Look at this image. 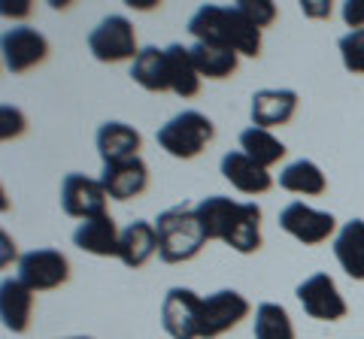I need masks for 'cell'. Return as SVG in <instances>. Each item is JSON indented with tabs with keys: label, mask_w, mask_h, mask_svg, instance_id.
Returning a JSON list of instances; mask_svg holds the SVG:
<instances>
[{
	"label": "cell",
	"mask_w": 364,
	"mask_h": 339,
	"mask_svg": "<svg viewBox=\"0 0 364 339\" xmlns=\"http://www.w3.org/2000/svg\"><path fill=\"white\" fill-rule=\"evenodd\" d=\"M0 121H4V128H0L4 140L25 133V116H21V109H16V106H4V109H0Z\"/></svg>",
	"instance_id": "obj_30"
},
{
	"label": "cell",
	"mask_w": 364,
	"mask_h": 339,
	"mask_svg": "<svg viewBox=\"0 0 364 339\" xmlns=\"http://www.w3.org/2000/svg\"><path fill=\"white\" fill-rule=\"evenodd\" d=\"M155 233H158V257L164 264H186L198 257L207 245V236L200 230L198 212L191 203H176V206L164 209L155 218Z\"/></svg>",
	"instance_id": "obj_2"
},
{
	"label": "cell",
	"mask_w": 364,
	"mask_h": 339,
	"mask_svg": "<svg viewBox=\"0 0 364 339\" xmlns=\"http://www.w3.org/2000/svg\"><path fill=\"white\" fill-rule=\"evenodd\" d=\"M95 143H97L100 161L116 164V161H128V157H140L143 137H140V130L124 121H104L97 128Z\"/></svg>",
	"instance_id": "obj_15"
},
{
	"label": "cell",
	"mask_w": 364,
	"mask_h": 339,
	"mask_svg": "<svg viewBox=\"0 0 364 339\" xmlns=\"http://www.w3.org/2000/svg\"><path fill=\"white\" fill-rule=\"evenodd\" d=\"M225 245H231L240 255H255L261 248V206L258 203H240V212L234 218V228L228 233Z\"/></svg>",
	"instance_id": "obj_24"
},
{
	"label": "cell",
	"mask_w": 364,
	"mask_h": 339,
	"mask_svg": "<svg viewBox=\"0 0 364 339\" xmlns=\"http://www.w3.org/2000/svg\"><path fill=\"white\" fill-rule=\"evenodd\" d=\"M158 252V233L152 221H131L122 230L119 243V261L128 269H140Z\"/></svg>",
	"instance_id": "obj_20"
},
{
	"label": "cell",
	"mask_w": 364,
	"mask_h": 339,
	"mask_svg": "<svg viewBox=\"0 0 364 339\" xmlns=\"http://www.w3.org/2000/svg\"><path fill=\"white\" fill-rule=\"evenodd\" d=\"M334 257L349 279L364 282V218H352L337 230Z\"/></svg>",
	"instance_id": "obj_19"
},
{
	"label": "cell",
	"mask_w": 364,
	"mask_h": 339,
	"mask_svg": "<svg viewBox=\"0 0 364 339\" xmlns=\"http://www.w3.org/2000/svg\"><path fill=\"white\" fill-rule=\"evenodd\" d=\"M340 13L352 30H364V0H346Z\"/></svg>",
	"instance_id": "obj_31"
},
{
	"label": "cell",
	"mask_w": 364,
	"mask_h": 339,
	"mask_svg": "<svg viewBox=\"0 0 364 339\" xmlns=\"http://www.w3.org/2000/svg\"><path fill=\"white\" fill-rule=\"evenodd\" d=\"M279 228L304 245H322L328 236H334L337 218L331 212L306 206L304 200H294L279 212Z\"/></svg>",
	"instance_id": "obj_8"
},
{
	"label": "cell",
	"mask_w": 364,
	"mask_h": 339,
	"mask_svg": "<svg viewBox=\"0 0 364 339\" xmlns=\"http://www.w3.org/2000/svg\"><path fill=\"white\" fill-rule=\"evenodd\" d=\"M337 49H340V61H343L346 70L355 73V76H364V30L343 33L337 43Z\"/></svg>",
	"instance_id": "obj_28"
},
{
	"label": "cell",
	"mask_w": 364,
	"mask_h": 339,
	"mask_svg": "<svg viewBox=\"0 0 364 339\" xmlns=\"http://www.w3.org/2000/svg\"><path fill=\"white\" fill-rule=\"evenodd\" d=\"M191 61H195L200 79H231L237 73V64H240V55L234 49L215 46V43H195Z\"/></svg>",
	"instance_id": "obj_22"
},
{
	"label": "cell",
	"mask_w": 364,
	"mask_h": 339,
	"mask_svg": "<svg viewBox=\"0 0 364 339\" xmlns=\"http://www.w3.org/2000/svg\"><path fill=\"white\" fill-rule=\"evenodd\" d=\"M18 279L37 294L61 288L70 279V261L58 248H33V252L18 257Z\"/></svg>",
	"instance_id": "obj_6"
},
{
	"label": "cell",
	"mask_w": 364,
	"mask_h": 339,
	"mask_svg": "<svg viewBox=\"0 0 364 339\" xmlns=\"http://www.w3.org/2000/svg\"><path fill=\"white\" fill-rule=\"evenodd\" d=\"M237 9H240V13L252 21L258 30L270 28L273 21H277V16H279L277 4H270V0H237Z\"/></svg>",
	"instance_id": "obj_29"
},
{
	"label": "cell",
	"mask_w": 364,
	"mask_h": 339,
	"mask_svg": "<svg viewBox=\"0 0 364 339\" xmlns=\"http://www.w3.org/2000/svg\"><path fill=\"white\" fill-rule=\"evenodd\" d=\"M119 243H122V230L116 228V218L109 212L82 221L73 230V245L97 257H119Z\"/></svg>",
	"instance_id": "obj_14"
},
{
	"label": "cell",
	"mask_w": 364,
	"mask_h": 339,
	"mask_svg": "<svg viewBox=\"0 0 364 339\" xmlns=\"http://www.w3.org/2000/svg\"><path fill=\"white\" fill-rule=\"evenodd\" d=\"M294 294H298L304 312L316 321H340L349 312L343 294L337 291V282L328 273H313L310 279H304Z\"/></svg>",
	"instance_id": "obj_9"
},
{
	"label": "cell",
	"mask_w": 364,
	"mask_h": 339,
	"mask_svg": "<svg viewBox=\"0 0 364 339\" xmlns=\"http://www.w3.org/2000/svg\"><path fill=\"white\" fill-rule=\"evenodd\" d=\"M88 52L95 55L100 64L134 61L136 55H140L134 25L124 16H107L95 30L88 33Z\"/></svg>",
	"instance_id": "obj_4"
},
{
	"label": "cell",
	"mask_w": 364,
	"mask_h": 339,
	"mask_svg": "<svg viewBox=\"0 0 364 339\" xmlns=\"http://www.w3.org/2000/svg\"><path fill=\"white\" fill-rule=\"evenodd\" d=\"M279 188L291 191V194L318 197V194H325V191H328V179H325L322 170H318V164L301 157V161H291L279 173Z\"/></svg>",
	"instance_id": "obj_25"
},
{
	"label": "cell",
	"mask_w": 364,
	"mask_h": 339,
	"mask_svg": "<svg viewBox=\"0 0 364 339\" xmlns=\"http://www.w3.org/2000/svg\"><path fill=\"white\" fill-rule=\"evenodd\" d=\"M301 9L306 18H331V4L328 0H304Z\"/></svg>",
	"instance_id": "obj_32"
},
{
	"label": "cell",
	"mask_w": 364,
	"mask_h": 339,
	"mask_svg": "<svg viewBox=\"0 0 364 339\" xmlns=\"http://www.w3.org/2000/svg\"><path fill=\"white\" fill-rule=\"evenodd\" d=\"M131 79L146 91H170V73H167V55L158 46H146L131 64Z\"/></svg>",
	"instance_id": "obj_21"
},
{
	"label": "cell",
	"mask_w": 364,
	"mask_h": 339,
	"mask_svg": "<svg viewBox=\"0 0 364 339\" xmlns=\"http://www.w3.org/2000/svg\"><path fill=\"white\" fill-rule=\"evenodd\" d=\"M240 152H246L249 157H252L255 164H261L264 170H270L273 164H279L282 157H286V145H282L277 137H273L270 130H264V128H246L243 133H240Z\"/></svg>",
	"instance_id": "obj_26"
},
{
	"label": "cell",
	"mask_w": 364,
	"mask_h": 339,
	"mask_svg": "<svg viewBox=\"0 0 364 339\" xmlns=\"http://www.w3.org/2000/svg\"><path fill=\"white\" fill-rule=\"evenodd\" d=\"M164 55H167L170 91L179 94V97H195L200 91V73H198L195 61H191V49L173 43V46L164 49Z\"/></svg>",
	"instance_id": "obj_23"
},
{
	"label": "cell",
	"mask_w": 364,
	"mask_h": 339,
	"mask_svg": "<svg viewBox=\"0 0 364 339\" xmlns=\"http://www.w3.org/2000/svg\"><path fill=\"white\" fill-rule=\"evenodd\" d=\"M255 339H294V324L279 303H261L255 309Z\"/></svg>",
	"instance_id": "obj_27"
},
{
	"label": "cell",
	"mask_w": 364,
	"mask_h": 339,
	"mask_svg": "<svg viewBox=\"0 0 364 339\" xmlns=\"http://www.w3.org/2000/svg\"><path fill=\"white\" fill-rule=\"evenodd\" d=\"M249 300L240 291H215L207 294L200 303V339H215L228 333L231 327H237L243 318H249Z\"/></svg>",
	"instance_id": "obj_5"
},
{
	"label": "cell",
	"mask_w": 364,
	"mask_h": 339,
	"mask_svg": "<svg viewBox=\"0 0 364 339\" xmlns=\"http://www.w3.org/2000/svg\"><path fill=\"white\" fill-rule=\"evenodd\" d=\"M67 339H91V336H67Z\"/></svg>",
	"instance_id": "obj_34"
},
{
	"label": "cell",
	"mask_w": 364,
	"mask_h": 339,
	"mask_svg": "<svg viewBox=\"0 0 364 339\" xmlns=\"http://www.w3.org/2000/svg\"><path fill=\"white\" fill-rule=\"evenodd\" d=\"M195 212H198V221H200V230L203 236L210 240H228V233L234 228V218L240 212V203L231 200V197H222V194H213V197H203L200 203H195Z\"/></svg>",
	"instance_id": "obj_18"
},
{
	"label": "cell",
	"mask_w": 364,
	"mask_h": 339,
	"mask_svg": "<svg viewBox=\"0 0 364 339\" xmlns=\"http://www.w3.org/2000/svg\"><path fill=\"white\" fill-rule=\"evenodd\" d=\"M107 188L100 185V179H88L82 173H67L61 182V209L70 218H97L107 216Z\"/></svg>",
	"instance_id": "obj_10"
},
{
	"label": "cell",
	"mask_w": 364,
	"mask_h": 339,
	"mask_svg": "<svg viewBox=\"0 0 364 339\" xmlns=\"http://www.w3.org/2000/svg\"><path fill=\"white\" fill-rule=\"evenodd\" d=\"M249 112H252L255 128H264V130L282 128L298 112V91H291V88H264V91H255Z\"/></svg>",
	"instance_id": "obj_13"
},
{
	"label": "cell",
	"mask_w": 364,
	"mask_h": 339,
	"mask_svg": "<svg viewBox=\"0 0 364 339\" xmlns=\"http://www.w3.org/2000/svg\"><path fill=\"white\" fill-rule=\"evenodd\" d=\"M215 137L213 121L198 109H186L173 116L167 124L158 128V145L170 155L179 157V161H188V157H198Z\"/></svg>",
	"instance_id": "obj_3"
},
{
	"label": "cell",
	"mask_w": 364,
	"mask_h": 339,
	"mask_svg": "<svg viewBox=\"0 0 364 339\" xmlns=\"http://www.w3.org/2000/svg\"><path fill=\"white\" fill-rule=\"evenodd\" d=\"M200 303L191 288H170L161 303V324L173 339H200Z\"/></svg>",
	"instance_id": "obj_11"
},
{
	"label": "cell",
	"mask_w": 364,
	"mask_h": 339,
	"mask_svg": "<svg viewBox=\"0 0 364 339\" xmlns=\"http://www.w3.org/2000/svg\"><path fill=\"white\" fill-rule=\"evenodd\" d=\"M100 185L107 188L109 200H134L149 188V164L143 157H128V161H116V164H104L100 173Z\"/></svg>",
	"instance_id": "obj_12"
},
{
	"label": "cell",
	"mask_w": 364,
	"mask_h": 339,
	"mask_svg": "<svg viewBox=\"0 0 364 339\" xmlns=\"http://www.w3.org/2000/svg\"><path fill=\"white\" fill-rule=\"evenodd\" d=\"M0 9H4V16H6V18H9V16H13V18H25V16H31V4H28V0H16V4H13V0H6V4L0 6Z\"/></svg>",
	"instance_id": "obj_33"
},
{
	"label": "cell",
	"mask_w": 364,
	"mask_h": 339,
	"mask_svg": "<svg viewBox=\"0 0 364 339\" xmlns=\"http://www.w3.org/2000/svg\"><path fill=\"white\" fill-rule=\"evenodd\" d=\"M188 33L195 37V43H215L246 58L261 55V30L237 6H198V13L188 18Z\"/></svg>",
	"instance_id": "obj_1"
},
{
	"label": "cell",
	"mask_w": 364,
	"mask_h": 339,
	"mask_svg": "<svg viewBox=\"0 0 364 339\" xmlns=\"http://www.w3.org/2000/svg\"><path fill=\"white\" fill-rule=\"evenodd\" d=\"M0 52H4L6 70L13 76H21L49 58V40L37 28H28V25L9 28L4 33V40H0Z\"/></svg>",
	"instance_id": "obj_7"
},
{
	"label": "cell",
	"mask_w": 364,
	"mask_h": 339,
	"mask_svg": "<svg viewBox=\"0 0 364 339\" xmlns=\"http://www.w3.org/2000/svg\"><path fill=\"white\" fill-rule=\"evenodd\" d=\"M222 176L240 194H264L273 185V176L261 164H255L246 152H228L222 157Z\"/></svg>",
	"instance_id": "obj_17"
},
{
	"label": "cell",
	"mask_w": 364,
	"mask_h": 339,
	"mask_svg": "<svg viewBox=\"0 0 364 339\" xmlns=\"http://www.w3.org/2000/svg\"><path fill=\"white\" fill-rule=\"evenodd\" d=\"M33 315V291L21 279L0 282V318L4 327L13 333H25Z\"/></svg>",
	"instance_id": "obj_16"
}]
</instances>
